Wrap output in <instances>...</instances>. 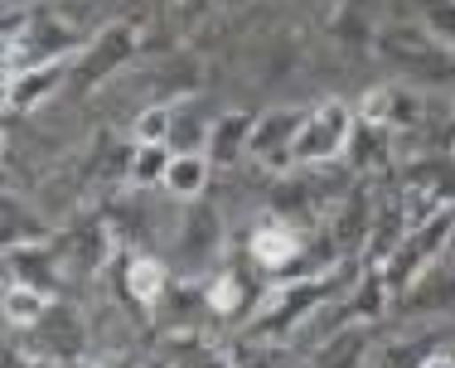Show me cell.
<instances>
[{"label": "cell", "instance_id": "6da1fadb", "mask_svg": "<svg viewBox=\"0 0 455 368\" xmlns=\"http://www.w3.org/2000/svg\"><path fill=\"white\" fill-rule=\"evenodd\" d=\"M354 136V112L344 102H320L315 112H306V126L296 136V165H324L339 160L344 146Z\"/></svg>", "mask_w": 455, "mask_h": 368}, {"label": "cell", "instance_id": "7a4b0ae2", "mask_svg": "<svg viewBox=\"0 0 455 368\" xmlns=\"http://www.w3.org/2000/svg\"><path fill=\"white\" fill-rule=\"evenodd\" d=\"M300 126H306V112H267L257 116V132H252V146H247V156L257 160V165H267L272 175L296 165V136Z\"/></svg>", "mask_w": 455, "mask_h": 368}, {"label": "cell", "instance_id": "3957f363", "mask_svg": "<svg viewBox=\"0 0 455 368\" xmlns=\"http://www.w3.org/2000/svg\"><path fill=\"white\" fill-rule=\"evenodd\" d=\"M59 83H63V59L39 63V68H25V73H10L5 78V107H15V112H35L44 97L59 92Z\"/></svg>", "mask_w": 455, "mask_h": 368}, {"label": "cell", "instance_id": "277c9868", "mask_svg": "<svg viewBox=\"0 0 455 368\" xmlns=\"http://www.w3.org/2000/svg\"><path fill=\"white\" fill-rule=\"evenodd\" d=\"M359 116H363V122H378V126H411L421 116L417 112V92H407V88H373L363 97Z\"/></svg>", "mask_w": 455, "mask_h": 368}, {"label": "cell", "instance_id": "5b68a950", "mask_svg": "<svg viewBox=\"0 0 455 368\" xmlns=\"http://www.w3.org/2000/svg\"><path fill=\"white\" fill-rule=\"evenodd\" d=\"M209 175H213L209 150H180V156L170 160V170H165V189L175 194V199H194V194H204Z\"/></svg>", "mask_w": 455, "mask_h": 368}, {"label": "cell", "instance_id": "8992f818", "mask_svg": "<svg viewBox=\"0 0 455 368\" xmlns=\"http://www.w3.org/2000/svg\"><path fill=\"white\" fill-rule=\"evenodd\" d=\"M296 252H300V237L286 228V223H276V219H267L262 228L252 233V257L262 267H286V262H296Z\"/></svg>", "mask_w": 455, "mask_h": 368}, {"label": "cell", "instance_id": "52a82bcc", "mask_svg": "<svg viewBox=\"0 0 455 368\" xmlns=\"http://www.w3.org/2000/svg\"><path fill=\"white\" fill-rule=\"evenodd\" d=\"M252 132H257V116H247V112L219 116V122L209 126V140H213L209 160H237V150L252 146Z\"/></svg>", "mask_w": 455, "mask_h": 368}, {"label": "cell", "instance_id": "ba28073f", "mask_svg": "<svg viewBox=\"0 0 455 368\" xmlns=\"http://www.w3.org/2000/svg\"><path fill=\"white\" fill-rule=\"evenodd\" d=\"M126 291H132L136 300H156L160 291H165V267H160L156 257H136V262L126 267Z\"/></svg>", "mask_w": 455, "mask_h": 368}, {"label": "cell", "instance_id": "9c48e42d", "mask_svg": "<svg viewBox=\"0 0 455 368\" xmlns=\"http://www.w3.org/2000/svg\"><path fill=\"white\" fill-rule=\"evenodd\" d=\"M49 310V300L39 296L35 286H10L5 291V320L10 324H39Z\"/></svg>", "mask_w": 455, "mask_h": 368}, {"label": "cell", "instance_id": "30bf717a", "mask_svg": "<svg viewBox=\"0 0 455 368\" xmlns=\"http://www.w3.org/2000/svg\"><path fill=\"white\" fill-rule=\"evenodd\" d=\"M170 150H165V140L160 146H136V160H132V180L136 184H165V170H170Z\"/></svg>", "mask_w": 455, "mask_h": 368}, {"label": "cell", "instance_id": "8fae6325", "mask_svg": "<svg viewBox=\"0 0 455 368\" xmlns=\"http://www.w3.org/2000/svg\"><path fill=\"white\" fill-rule=\"evenodd\" d=\"M233 368H291V354H281V344H237Z\"/></svg>", "mask_w": 455, "mask_h": 368}, {"label": "cell", "instance_id": "7c38bea8", "mask_svg": "<svg viewBox=\"0 0 455 368\" xmlns=\"http://www.w3.org/2000/svg\"><path fill=\"white\" fill-rule=\"evenodd\" d=\"M170 126H175V112H170V107H146V112L136 116V140L140 146H160V140L170 136Z\"/></svg>", "mask_w": 455, "mask_h": 368}, {"label": "cell", "instance_id": "4fadbf2b", "mask_svg": "<svg viewBox=\"0 0 455 368\" xmlns=\"http://www.w3.org/2000/svg\"><path fill=\"white\" fill-rule=\"evenodd\" d=\"M436 189H417V194H411V199H407V228H427V213L431 209H436Z\"/></svg>", "mask_w": 455, "mask_h": 368}, {"label": "cell", "instance_id": "5bb4252c", "mask_svg": "<svg viewBox=\"0 0 455 368\" xmlns=\"http://www.w3.org/2000/svg\"><path fill=\"white\" fill-rule=\"evenodd\" d=\"M237 300H243L237 276H219V281H213V291H209V306H213V310H233Z\"/></svg>", "mask_w": 455, "mask_h": 368}, {"label": "cell", "instance_id": "9a60e30c", "mask_svg": "<svg viewBox=\"0 0 455 368\" xmlns=\"http://www.w3.org/2000/svg\"><path fill=\"white\" fill-rule=\"evenodd\" d=\"M421 368H455V364H451V354H446V359H427Z\"/></svg>", "mask_w": 455, "mask_h": 368}]
</instances>
